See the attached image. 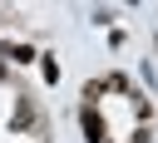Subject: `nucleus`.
Here are the masks:
<instances>
[{"mask_svg":"<svg viewBox=\"0 0 158 143\" xmlns=\"http://www.w3.org/2000/svg\"><path fill=\"white\" fill-rule=\"evenodd\" d=\"M84 133H89V143H104V123H99V113H94V108L84 113Z\"/></svg>","mask_w":158,"mask_h":143,"instance_id":"obj_1","label":"nucleus"}]
</instances>
